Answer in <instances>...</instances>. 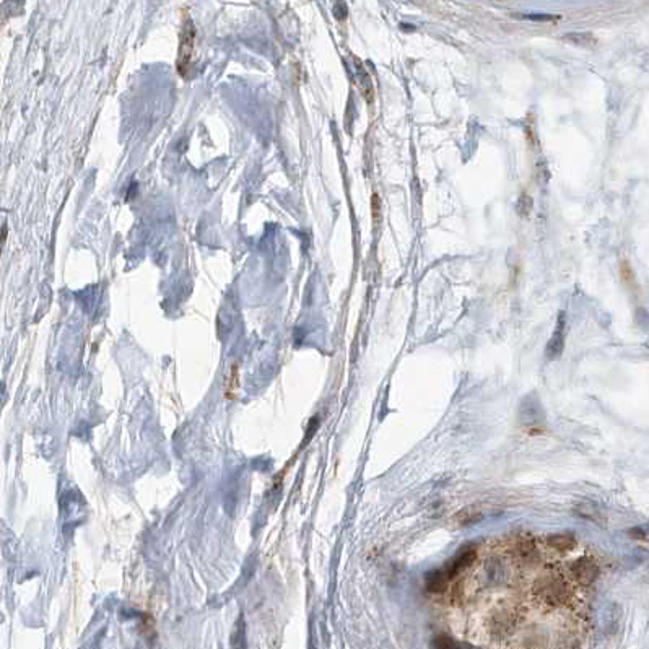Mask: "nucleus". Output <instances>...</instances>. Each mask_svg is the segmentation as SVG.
Listing matches in <instances>:
<instances>
[{
	"instance_id": "f257e3e1",
	"label": "nucleus",
	"mask_w": 649,
	"mask_h": 649,
	"mask_svg": "<svg viewBox=\"0 0 649 649\" xmlns=\"http://www.w3.org/2000/svg\"><path fill=\"white\" fill-rule=\"evenodd\" d=\"M535 594L550 606H560L566 599H570L571 591L560 578L544 576L535 583Z\"/></svg>"
},
{
	"instance_id": "f03ea898",
	"label": "nucleus",
	"mask_w": 649,
	"mask_h": 649,
	"mask_svg": "<svg viewBox=\"0 0 649 649\" xmlns=\"http://www.w3.org/2000/svg\"><path fill=\"white\" fill-rule=\"evenodd\" d=\"M194 38H196V30L191 23V20H186L183 26L181 43H179V56H178V72L181 76L187 75L189 65H191L194 54Z\"/></svg>"
},
{
	"instance_id": "7ed1b4c3",
	"label": "nucleus",
	"mask_w": 649,
	"mask_h": 649,
	"mask_svg": "<svg viewBox=\"0 0 649 649\" xmlns=\"http://www.w3.org/2000/svg\"><path fill=\"white\" fill-rule=\"evenodd\" d=\"M571 573H573L579 584L588 586L597 578L599 568L596 562L591 560V558H579L578 562H575L573 565H571Z\"/></svg>"
},
{
	"instance_id": "20e7f679",
	"label": "nucleus",
	"mask_w": 649,
	"mask_h": 649,
	"mask_svg": "<svg viewBox=\"0 0 649 649\" xmlns=\"http://www.w3.org/2000/svg\"><path fill=\"white\" fill-rule=\"evenodd\" d=\"M475 557H477V553H475L474 548L462 550V552L459 553V555L454 558L453 562H451L448 570L444 571L446 576H448V579H453V578H456L457 575L464 573V571H466L467 568L475 562Z\"/></svg>"
},
{
	"instance_id": "39448f33",
	"label": "nucleus",
	"mask_w": 649,
	"mask_h": 649,
	"mask_svg": "<svg viewBox=\"0 0 649 649\" xmlns=\"http://www.w3.org/2000/svg\"><path fill=\"white\" fill-rule=\"evenodd\" d=\"M563 342H565V316H560L557 324L555 332H553L552 339H550L548 345H547V357L548 358H557L558 355L563 351Z\"/></svg>"
},
{
	"instance_id": "423d86ee",
	"label": "nucleus",
	"mask_w": 649,
	"mask_h": 649,
	"mask_svg": "<svg viewBox=\"0 0 649 649\" xmlns=\"http://www.w3.org/2000/svg\"><path fill=\"white\" fill-rule=\"evenodd\" d=\"M547 545L552 547L557 552H568V550H573L576 545V539L573 534L570 533H563V534H553L547 539Z\"/></svg>"
},
{
	"instance_id": "0eeeda50",
	"label": "nucleus",
	"mask_w": 649,
	"mask_h": 649,
	"mask_svg": "<svg viewBox=\"0 0 649 649\" xmlns=\"http://www.w3.org/2000/svg\"><path fill=\"white\" fill-rule=\"evenodd\" d=\"M238 389H240V375H238V367L233 364L229 368L228 375L225 376L223 381V395L225 399H234L238 394Z\"/></svg>"
},
{
	"instance_id": "6e6552de",
	"label": "nucleus",
	"mask_w": 649,
	"mask_h": 649,
	"mask_svg": "<svg viewBox=\"0 0 649 649\" xmlns=\"http://www.w3.org/2000/svg\"><path fill=\"white\" fill-rule=\"evenodd\" d=\"M446 583H448V576L444 571H433L426 576V586L433 593H441L446 589Z\"/></svg>"
},
{
	"instance_id": "1a4fd4ad",
	"label": "nucleus",
	"mask_w": 649,
	"mask_h": 649,
	"mask_svg": "<svg viewBox=\"0 0 649 649\" xmlns=\"http://www.w3.org/2000/svg\"><path fill=\"white\" fill-rule=\"evenodd\" d=\"M516 553H517V557L521 558V560H524V562H529V560H533V558L537 555V550H535L534 547V544L530 542V540H519V542L516 544Z\"/></svg>"
},
{
	"instance_id": "9d476101",
	"label": "nucleus",
	"mask_w": 649,
	"mask_h": 649,
	"mask_svg": "<svg viewBox=\"0 0 649 649\" xmlns=\"http://www.w3.org/2000/svg\"><path fill=\"white\" fill-rule=\"evenodd\" d=\"M435 648L436 649H461V646H459L454 639L446 637V635H440V637L435 638Z\"/></svg>"
},
{
	"instance_id": "9b49d317",
	"label": "nucleus",
	"mask_w": 649,
	"mask_h": 649,
	"mask_svg": "<svg viewBox=\"0 0 649 649\" xmlns=\"http://www.w3.org/2000/svg\"><path fill=\"white\" fill-rule=\"evenodd\" d=\"M521 20H530V21H557L560 17L553 15H540V13H530V15H521Z\"/></svg>"
},
{
	"instance_id": "f8f14e48",
	"label": "nucleus",
	"mask_w": 649,
	"mask_h": 649,
	"mask_svg": "<svg viewBox=\"0 0 649 649\" xmlns=\"http://www.w3.org/2000/svg\"><path fill=\"white\" fill-rule=\"evenodd\" d=\"M459 519L464 521V524H467V522H475L480 519V513H477L475 509L467 508V509H464V513L459 516Z\"/></svg>"
}]
</instances>
